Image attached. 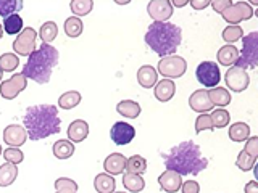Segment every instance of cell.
Listing matches in <instances>:
<instances>
[{
  "instance_id": "obj_44",
  "label": "cell",
  "mask_w": 258,
  "mask_h": 193,
  "mask_svg": "<svg viewBox=\"0 0 258 193\" xmlns=\"http://www.w3.org/2000/svg\"><path fill=\"white\" fill-rule=\"evenodd\" d=\"M182 193H200V185L196 180H185L181 185Z\"/></svg>"
},
{
  "instance_id": "obj_19",
  "label": "cell",
  "mask_w": 258,
  "mask_h": 193,
  "mask_svg": "<svg viewBox=\"0 0 258 193\" xmlns=\"http://www.w3.org/2000/svg\"><path fill=\"white\" fill-rule=\"evenodd\" d=\"M137 82H139L144 88H152L158 82V72L157 69L150 66V64H144L137 71Z\"/></svg>"
},
{
  "instance_id": "obj_26",
  "label": "cell",
  "mask_w": 258,
  "mask_h": 193,
  "mask_svg": "<svg viewBox=\"0 0 258 193\" xmlns=\"http://www.w3.org/2000/svg\"><path fill=\"white\" fill-rule=\"evenodd\" d=\"M52 151L56 159H68L75 153V145L70 140H56L52 147Z\"/></svg>"
},
{
  "instance_id": "obj_48",
  "label": "cell",
  "mask_w": 258,
  "mask_h": 193,
  "mask_svg": "<svg viewBox=\"0 0 258 193\" xmlns=\"http://www.w3.org/2000/svg\"><path fill=\"white\" fill-rule=\"evenodd\" d=\"M189 2H187V0H174V2H171V5H174V7H184V5H187Z\"/></svg>"
},
{
  "instance_id": "obj_12",
  "label": "cell",
  "mask_w": 258,
  "mask_h": 193,
  "mask_svg": "<svg viewBox=\"0 0 258 193\" xmlns=\"http://www.w3.org/2000/svg\"><path fill=\"white\" fill-rule=\"evenodd\" d=\"M110 137L116 145H127V143H131L134 140L136 129L129 123L116 121V123L113 124L111 129H110Z\"/></svg>"
},
{
  "instance_id": "obj_6",
  "label": "cell",
  "mask_w": 258,
  "mask_h": 193,
  "mask_svg": "<svg viewBox=\"0 0 258 193\" xmlns=\"http://www.w3.org/2000/svg\"><path fill=\"white\" fill-rule=\"evenodd\" d=\"M185 69H187V61L179 55L165 56V58H161L158 61V66H157V72H160L161 76H165V79H169V80L184 76Z\"/></svg>"
},
{
  "instance_id": "obj_43",
  "label": "cell",
  "mask_w": 258,
  "mask_h": 193,
  "mask_svg": "<svg viewBox=\"0 0 258 193\" xmlns=\"http://www.w3.org/2000/svg\"><path fill=\"white\" fill-rule=\"evenodd\" d=\"M244 151H247L250 156L252 158H258V137H248V139L245 140V150Z\"/></svg>"
},
{
  "instance_id": "obj_34",
  "label": "cell",
  "mask_w": 258,
  "mask_h": 193,
  "mask_svg": "<svg viewBox=\"0 0 258 193\" xmlns=\"http://www.w3.org/2000/svg\"><path fill=\"white\" fill-rule=\"evenodd\" d=\"M70 8H71V12L75 13L76 18H79V16H86L92 12L94 2L92 0H71Z\"/></svg>"
},
{
  "instance_id": "obj_27",
  "label": "cell",
  "mask_w": 258,
  "mask_h": 193,
  "mask_svg": "<svg viewBox=\"0 0 258 193\" xmlns=\"http://www.w3.org/2000/svg\"><path fill=\"white\" fill-rule=\"evenodd\" d=\"M18 177V167L15 164L5 163L0 166V187H10Z\"/></svg>"
},
{
  "instance_id": "obj_10",
  "label": "cell",
  "mask_w": 258,
  "mask_h": 193,
  "mask_svg": "<svg viewBox=\"0 0 258 193\" xmlns=\"http://www.w3.org/2000/svg\"><path fill=\"white\" fill-rule=\"evenodd\" d=\"M36 39H37V32L32 28H24L16 40L13 42V50L15 55L18 56H29L32 52H36Z\"/></svg>"
},
{
  "instance_id": "obj_15",
  "label": "cell",
  "mask_w": 258,
  "mask_h": 193,
  "mask_svg": "<svg viewBox=\"0 0 258 193\" xmlns=\"http://www.w3.org/2000/svg\"><path fill=\"white\" fill-rule=\"evenodd\" d=\"M189 107L196 113H200V115H205V113L212 111L215 108L213 103L210 102L207 88H199V90H196L189 96Z\"/></svg>"
},
{
  "instance_id": "obj_49",
  "label": "cell",
  "mask_w": 258,
  "mask_h": 193,
  "mask_svg": "<svg viewBox=\"0 0 258 193\" xmlns=\"http://www.w3.org/2000/svg\"><path fill=\"white\" fill-rule=\"evenodd\" d=\"M55 193H78V191H73V190H56Z\"/></svg>"
},
{
  "instance_id": "obj_3",
  "label": "cell",
  "mask_w": 258,
  "mask_h": 193,
  "mask_svg": "<svg viewBox=\"0 0 258 193\" xmlns=\"http://www.w3.org/2000/svg\"><path fill=\"white\" fill-rule=\"evenodd\" d=\"M181 28L169 21H153L145 32V42L150 47V50L160 55L161 58L171 56L181 45Z\"/></svg>"
},
{
  "instance_id": "obj_16",
  "label": "cell",
  "mask_w": 258,
  "mask_h": 193,
  "mask_svg": "<svg viewBox=\"0 0 258 193\" xmlns=\"http://www.w3.org/2000/svg\"><path fill=\"white\" fill-rule=\"evenodd\" d=\"M158 183L163 191L168 193H176L177 190H181V185H182V177L174 172V171H166L163 174H160L158 177Z\"/></svg>"
},
{
  "instance_id": "obj_8",
  "label": "cell",
  "mask_w": 258,
  "mask_h": 193,
  "mask_svg": "<svg viewBox=\"0 0 258 193\" xmlns=\"http://www.w3.org/2000/svg\"><path fill=\"white\" fill-rule=\"evenodd\" d=\"M196 76L199 82L207 88H215L221 80L220 66L215 61H202L196 69Z\"/></svg>"
},
{
  "instance_id": "obj_23",
  "label": "cell",
  "mask_w": 258,
  "mask_h": 193,
  "mask_svg": "<svg viewBox=\"0 0 258 193\" xmlns=\"http://www.w3.org/2000/svg\"><path fill=\"white\" fill-rule=\"evenodd\" d=\"M208 96H210V102L213 103V107L224 108V107H228V105L231 103V93L226 90L224 87L210 88V90H208Z\"/></svg>"
},
{
  "instance_id": "obj_33",
  "label": "cell",
  "mask_w": 258,
  "mask_h": 193,
  "mask_svg": "<svg viewBox=\"0 0 258 193\" xmlns=\"http://www.w3.org/2000/svg\"><path fill=\"white\" fill-rule=\"evenodd\" d=\"M7 34L10 36H15V34H20V32L23 31V18L20 15H12L8 16V18L4 20V26Z\"/></svg>"
},
{
  "instance_id": "obj_5",
  "label": "cell",
  "mask_w": 258,
  "mask_h": 193,
  "mask_svg": "<svg viewBox=\"0 0 258 193\" xmlns=\"http://www.w3.org/2000/svg\"><path fill=\"white\" fill-rule=\"evenodd\" d=\"M234 66L242 69H255L258 66V32H248L242 37V50L239 52L237 63Z\"/></svg>"
},
{
  "instance_id": "obj_25",
  "label": "cell",
  "mask_w": 258,
  "mask_h": 193,
  "mask_svg": "<svg viewBox=\"0 0 258 193\" xmlns=\"http://www.w3.org/2000/svg\"><path fill=\"white\" fill-rule=\"evenodd\" d=\"M127 174H136L141 175L147 171V159L142 158L141 155H134L131 158H126V169Z\"/></svg>"
},
{
  "instance_id": "obj_51",
  "label": "cell",
  "mask_w": 258,
  "mask_h": 193,
  "mask_svg": "<svg viewBox=\"0 0 258 193\" xmlns=\"http://www.w3.org/2000/svg\"><path fill=\"white\" fill-rule=\"evenodd\" d=\"M2 77H4V72L0 71V82H2Z\"/></svg>"
},
{
  "instance_id": "obj_32",
  "label": "cell",
  "mask_w": 258,
  "mask_h": 193,
  "mask_svg": "<svg viewBox=\"0 0 258 193\" xmlns=\"http://www.w3.org/2000/svg\"><path fill=\"white\" fill-rule=\"evenodd\" d=\"M81 99H83V96H81V93L76 92V90L64 92L58 99V107L61 110H73L81 103Z\"/></svg>"
},
{
  "instance_id": "obj_50",
  "label": "cell",
  "mask_w": 258,
  "mask_h": 193,
  "mask_svg": "<svg viewBox=\"0 0 258 193\" xmlns=\"http://www.w3.org/2000/svg\"><path fill=\"white\" fill-rule=\"evenodd\" d=\"M4 37V28H2V24H0V40H2Z\"/></svg>"
},
{
  "instance_id": "obj_18",
  "label": "cell",
  "mask_w": 258,
  "mask_h": 193,
  "mask_svg": "<svg viewBox=\"0 0 258 193\" xmlns=\"http://www.w3.org/2000/svg\"><path fill=\"white\" fill-rule=\"evenodd\" d=\"M87 135H89V124L84 119H76L70 124V127H68L70 142H75V143L84 142L87 139Z\"/></svg>"
},
{
  "instance_id": "obj_11",
  "label": "cell",
  "mask_w": 258,
  "mask_h": 193,
  "mask_svg": "<svg viewBox=\"0 0 258 193\" xmlns=\"http://www.w3.org/2000/svg\"><path fill=\"white\" fill-rule=\"evenodd\" d=\"M224 80L228 87L231 88L232 92L236 93H240L244 92L245 88L250 85V77H248V72L242 68H237V66H232L226 71L224 74Z\"/></svg>"
},
{
  "instance_id": "obj_7",
  "label": "cell",
  "mask_w": 258,
  "mask_h": 193,
  "mask_svg": "<svg viewBox=\"0 0 258 193\" xmlns=\"http://www.w3.org/2000/svg\"><path fill=\"white\" fill-rule=\"evenodd\" d=\"M253 8L250 7L248 2H236L231 4L226 10H223L220 15L224 21L229 23V26H239L240 21H247L253 16Z\"/></svg>"
},
{
  "instance_id": "obj_22",
  "label": "cell",
  "mask_w": 258,
  "mask_h": 193,
  "mask_svg": "<svg viewBox=\"0 0 258 193\" xmlns=\"http://www.w3.org/2000/svg\"><path fill=\"white\" fill-rule=\"evenodd\" d=\"M94 187L97 193H113L116 188V180L115 177L108 174H97L94 179Z\"/></svg>"
},
{
  "instance_id": "obj_30",
  "label": "cell",
  "mask_w": 258,
  "mask_h": 193,
  "mask_svg": "<svg viewBox=\"0 0 258 193\" xmlns=\"http://www.w3.org/2000/svg\"><path fill=\"white\" fill-rule=\"evenodd\" d=\"M63 29H64V34H67L68 37H79L81 34H83L84 24H83V21H81V18L70 16V18L64 20Z\"/></svg>"
},
{
  "instance_id": "obj_45",
  "label": "cell",
  "mask_w": 258,
  "mask_h": 193,
  "mask_svg": "<svg viewBox=\"0 0 258 193\" xmlns=\"http://www.w3.org/2000/svg\"><path fill=\"white\" fill-rule=\"evenodd\" d=\"M231 4H232L231 0H213V2H210V5L213 7V10H215L216 13H221V12L226 10V8H228Z\"/></svg>"
},
{
  "instance_id": "obj_41",
  "label": "cell",
  "mask_w": 258,
  "mask_h": 193,
  "mask_svg": "<svg viewBox=\"0 0 258 193\" xmlns=\"http://www.w3.org/2000/svg\"><path fill=\"white\" fill-rule=\"evenodd\" d=\"M213 124H212V119H210V115L205 113V115H199V118L196 119V132L200 134L204 131H213Z\"/></svg>"
},
{
  "instance_id": "obj_9",
  "label": "cell",
  "mask_w": 258,
  "mask_h": 193,
  "mask_svg": "<svg viewBox=\"0 0 258 193\" xmlns=\"http://www.w3.org/2000/svg\"><path fill=\"white\" fill-rule=\"evenodd\" d=\"M26 87H28V79L24 77L23 72H15L10 79L0 82V96L5 100H13Z\"/></svg>"
},
{
  "instance_id": "obj_13",
  "label": "cell",
  "mask_w": 258,
  "mask_h": 193,
  "mask_svg": "<svg viewBox=\"0 0 258 193\" xmlns=\"http://www.w3.org/2000/svg\"><path fill=\"white\" fill-rule=\"evenodd\" d=\"M173 10L171 0H150L147 5L149 16L153 21H168L173 16Z\"/></svg>"
},
{
  "instance_id": "obj_52",
  "label": "cell",
  "mask_w": 258,
  "mask_h": 193,
  "mask_svg": "<svg viewBox=\"0 0 258 193\" xmlns=\"http://www.w3.org/2000/svg\"><path fill=\"white\" fill-rule=\"evenodd\" d=\"M113 193H126V191H113Z\"/></svg>"
},
{
  "instance_id": "obj_21",
  "label": "cell",
  "mask_w": 258,
  "mask_h": 193,
  "mask_svg": "<svg viewBox=\"0 0 258 193\" xmlns=\"http://www.w3.org/2000/svg\"><path fill=\"white\" fill-rule=\"evenodd\" d=\"M239 58V50L236 45H223L216 53V60L221 66H234Z\"/></svg>"
},
{
  "instance_id": "obj_14",
  "label": "cell",
  "mask_w": 258,
  "mask_h": 193,
  "mask_svg": "<svg viewBox=\"0 0 258 193\" xmlns=\"http://www.w3.org/2000/svg\"><path fill=\"white\" fill-rule=\"evenodd\" d=\"M26 139H28V134H26V129H24L23 126L10 124V126L5 127V131H4V142L10 148L21 147V145L26 143Z\"/></svg>"
},
{
  "instance_id": "obj_35",
  "label": "cell",
  "mask_w": 258,
  "mask_h": 193,
  "mask_svg": "<svg viewBox=\"0 0 258 193\" xmlns=\"http://www.w3.org/2000/svg\"><path fill=\"white\" fill-rule=\"evenodd\" d=\"M23 0H0V16L8 18V16L16 15L23 8Z\"/></svg>"
},
{
  "instance_id": "obj_46",
  "label": "cell",
  "mask_w": 258,
  "mask_h": 193,
  "mask_svg": "<svg viewBox=\"0 0 258 193\" xmlns=\"http://www.w3.org/2000/svg\"><path fill=\"white\" fill-rule=\"evenodd\" d=\"M189 4L192 5L194 10H204V8L210 5V0H190Z\"/></svg>"
},
{
  "instance_id": "obj_28",
  "label": "cell",
  "mask_w": 258,
  "mask_h": 193,
  "mask_svg": "<svg viewBox=\"0 0 258 193\" xmlns=\"http://www.w3.org/2000/svg\"><path fill=\"white\" fill-rule=\"evenodd\" d=\"M123 185L129 193H139L145 188V180L142 175L136 174H123Z\"/></svg>"
},
{
  "instance_id": "obj_4",
  "label": "cell",
  "mask_w": 258,
  "mask_h": 193,
  "mask_svg": "<svg viewBox=\"0 0 258 193\" xmlns=\"http://www.w3.org/2000/svg\"><path fill=\"white\" fill-rule=\"evenodd\" d=\"M58 58L60 53L53 45L40 44L36 52L28 56V61L21 72L26 79L34 80L37 84H47L52 77L53 68L58 64Z\"/></svg>"
},
{
  "instance_id": "obj_29",
  "label": "cell",
  "mask_w": 258,
  "mask_h": 193,
  "mask_svg": "<svg viewBox=\"0 0 258 193\" xmlns=\"http://www.w3.org/2000/svg\"><path fill=\"white\" fill-rule=\"evenodd\" d=\"M228 135L232 142H245L250 137V126L247 123H234Z\"/></svg>"
},
{
  "instance_id": "obj_37",
  "label": "cell",
  "mask_w": 258,
  "mask_h": 193,
  "mask_svg": "<svg viewBox=\"0 0 258 193\" xmlns=\"http://www.w3.org/2000/svg\"><path fill=\"white\" fill-rule=\"evenodd\" d=\"M210 119H212L213 127H220V129L226 127L231 123V116L226 110H213L212 115H210Z\"/></svg>"
},
{
  "instance_id": "obj_36",
  "label": "cell",
  "mask_w": 258,
  "mask_h": 193,
  "mask_svg": "<svg viewBox=\"0 0 258 193\" xmlns=\"http://www.w3.org/2000/svg\"><path fill=\"white\" fill-rule=\"evenodd\" d=\"M18 64H20V58H18V55H15V53H4V55H0V71L5 72H13L16 68H18Z\"/></svg>"
},
{
  "instance_id": "obj_31",
  "label": "cell",
  "mask_w": 258,
  "mask_h": 193,
  "mask_svg": "<svg viewBox=\"0 0 258 193\" xmlns=\"http://www.w3.org/2000/svg\"><path fill=\"white\" fill-rule=\"evenodd\" d=\"M56 34H58V26H56V23H53V21L44 23L39 29V37H40V40H42V44L50 45L55 40Z\"/></svg>"
},
{
  "instance_id": "obj_24",
  "label": "cell",
  "mask_w": 258,
  "mask_h": 193,
  "mask_svg": "<svg viewBox=\"0 0 258 193\" xmlns=\"http://www.w3.org/2000/svg\"><path fill=\"white\" fill-rule=\"evenodd\" d=\"M116 111L121 116L129 118V119H136L141 115V105L134 102V100H121L116 105Z\"/></svg>"
},
{
  "instance_id": "obj_17",
  "label": "cell",
  "mask_w": 258,
  "mask_h": 193,
  "mask_svg": "<svg viewBox=\"0 0 258 193\" xmlns=\"http://www.w3.org/2000/svg\"><path fill=\"white\" fill-rule=\"evenodd\" d=\"M103 169H105V174H108L111 177L123 174L126 169V158L121 155V153H111V155H108L107 159L103 161Z\"/></svg>"
},
{
  "instance_id": "obj_47",
  "label": "cell",
  "mask_w": 258,
  "mask_h": 193,
  "mask_svg": "<svg viewBox=\"0 0 258 193\" xmlns=\"http://www.w3.org/2000/svg\"><path fill=\"white\" fill-rule=\"evenodd\" d=\"M244 191H245V193H258V182H256V180H250V182H247Z\"/></svg>"
},
{
  "instance_id": "obj_2",
  "label": "cell",
  "mask_w": 258,
  "mask_h": 193,
  "mask_svg": "<svg viewBox=\"0 0 258 193\" xmlns=\"http://www.w3.org/2000/svg\"><path fill=\"white\" fill-rule=\"evenodd\" d=\"M24 129H26L28 139L42 140L47 137L60 132L61 121L58 116V108L53 105H34L29 107L23 116Z\"/></svg>"
},
{
  "instance_id": "obj_42",
  "label": "cell",
  "mask_w": 258,
  "mask_h": 193,
  "mask_svg": "<svg viewBox=\"0 0 258 193\" xmlns=\"http://www.w3.org/2000/svg\"><path fill=\"white\" fill-rule=\"evenodd\" d=\"M55 188L56 190H73V191H78V183L73 180V179H68V177H60V179L55 180Z\"/></svg>"
},
{
  "instance_id": "obj_38",
  "label": "cell",
  "mask_w": 258,
  "mask_h": 193,
  "mask_svg": "<svg viewBox=\"0 0 258 193\" xmlns=\"http://www.w3.org/2000/svg\"><path fill=\"white\" fill-rule=\"evenodd\" d=\"M255 158H252L248 155L247 151L242 150L239 155H237V159H236V166L240 169V171H244V172H248V171H252V169L255 167Z\"/></svg>"
},
{
  "instance_id": "obj_40",
  "label": "cell",
  "mask_w": 258,
  "mask_h": 193,
  "mask_svg": "<svg viewBox=\"0 0 258 193\" xmlns=\"http://www.w3.org/2000/svg\"><path fill=\"white\" fill-rule=\"evenodd\" d=\"M2 155L7 163L15 164V166L23 163V159H24V153L20 148H7L5 151H2Z\"/></svg>"
},
{
  "instance_id": "obj_20",
  "label": "cell",
  "mask_w": 258,
  "mask_h": 193,
  "mask_svg": "<svg viewBox=\"0 0 258 193\" xmlns=\"http://www.w3.org/2000/svg\"><path fill=\"white\" fill-rule=\"evenodd\" d=\"M153 93H155V99L158 102H169L176 93V85H174L173 80L163 79V80H160V82L155 84Z\"/></svg>"
},
{
  "instance_id": "obj_53",
  "label": "cell",
  "mask_w": 258,
  "mask_h": 193,
  "mask_svg": "<svg viewBox=\"0 0 258 193\" xmlns=\"http://www.w3.org/2000/svg\"><path fill=\"white\" fill-rule=\"evenodd\" d=\"M0 155H2V147H0Z\"/></svg>"
},
{
  "instance_id": "obj_1",
  "label": "cell",
  "mask_w": 258,
  "mask_h": 193,
  "mask_svg": "<svg viewBox=\"0 0 258 193\" xmlns=\"http://www.w3.org/2000/svg\"><path fill=\"white\" fill-rule=\"evenodd\" d=\"M163 164L168 171L182 175H197L208 167V159L202 155V150L192 140L181 142L168 153H161Z\"/></svg>"
},
{
  "instance_id": "obj_39",
  "label": "cell",
  "mask_w": 258,
  "mask_h": 193,
  "mask_svg": "<svg viewBox=\"0 0 258 193\" xmlns=\"http://www.w3.org/2000/svg\"><path fill=\"white\" fill-rule=\"evenodd\" d=\"M221 37H223L224 42L234 44V42H237L239 39L244 37V31H242L240 26H228V28L223 31Z\"/></svg>"
}]
</instances>
